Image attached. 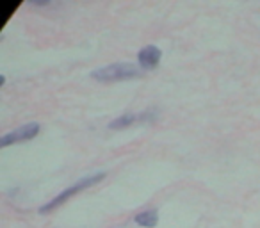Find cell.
I'll use <instances>...</instances> for the list:
<instances>
[{
	"instance_id": "6da1fadb",
	"label": "cell",
	"mask_w": 260,
	"mask_h": 228,
	"mask_svg": "<svg viewBox=\"0 0 260 228\" xmlns=\"http://www.w3.org/2000/svg\"><path fill=\"white\" fill-rule=\"evenodd\" d=\"M139 75H141V70L132 62H116V64H109L93 72V79L100 82H118V80L136 79Z\"/></svg>"
},
{
	"instance_id": "7a4b0ae2",
	"label": "cell",
	"mask_w": 260,
	"mask_h": 228,
	"mask_svg": "<svg viewBox=\"0 0 260 228\" xmlns=\"http://www.w3.org/2000/svg\"><path fill=\"white\" fill-rule=\"evenodd\" d=\"M104 178H105V173H96V175H93V177H87V178H84V180L77 182V184H73L72 187L64 189V191H62L59 196H55V198L52 200V202H48L47 205L41 207L40 212H41V214H48V212H50V210H54L55 207L62 205V203H64L66 200H70V198H72V196L79 194L80 191H84V189L91 187V185L98 184V182H102V180H104Z\"/></svg>"
},
{
	"instance_id": "3957f363",
	"label": "cell",
	"mask_w": 260,
	"mask_h": 228,
	"mask_svg": "<svg viewBox=\"0 0 260 228\" xmlns=\"http://www.w3.org/2000/svg\"><path fill=\"white\" fill-rule=\"evenodd\" d=\"M38 134H40V125H38V123L22 125V127L15 128V131L9 132V134L2 136V139H0V146H2V148H6V146H9V145H16V143L29 141V139L36 138Z\"/></svg>"
},
{
	"instance_id": "277c9868",
	"label": "cell",
	"mask_w": 260,
	"mask_h": 228,
	"mask_svg": "<svg viewBox=\"0 0 260 228\" xmlns=\"http://www.w3.org/2000/svg\"><path fill=\"white\" fill-rule=\"evenodd\" d=\"M160 55H162L160 48H157L155 45H148V47H145L139 52L138 57H139V62H141L143 70H153L160 62Z\"/></svg>"
},
{
	"instance_id": "5b68a950",
	"label": "cell",
	"mask_w": 260,
	"mask_h": 228,
	"mask_svg": "<svg viewBox=\"0 0 260 228\" xmlns=\"http://www.w3.org/2000/svg\"><path fill=\"white\" fill-rule=\"evenodd\" d=\"M150 112H145V114H123V116H119L118 120H114L111 125H109V128H112V131H119V128H128L130 125H134L136 121H143L148 118Z\"/></svg>"
},
{
	"instance_id": "8992f818",
	"label": "cell",
	"mask_w": 260,
	"mask_h": 228,
	"mask_svg": "<svg viewBox=\"0 0 260 228\" xmlns=\"http://www.w3.org/2000/svg\"><path fill=\"white\" fill-rule=\"evenodd\" d=\"M136 223L139 226H145V228H153L157 223H159V214L157 210H145V212H139L136 216Z\"/></svg>"
},
{
	"instance_id": "52a82bcc",
	"label": "cell",
	"mask_w": 260,
	"mask_h": 228,
	"mask_svg": "<svg viewBox=\"0 0 260 228\" xmlns=\"http://www.w3.org/2000/svg\"><path fill=\"white\" fill-rule=\"evenodd\" d=\"M18 6H20V2H18V4H15V2H2V6H0V9H2V15H4V22H2V25H6V23H8L11 13L15 11Z\"/></svg>"
}]
</instances>
